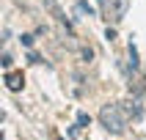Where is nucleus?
I'll use <instances>...</instances> for the list:
<instances>
[{
  "label": "nucleus",
  "mask_w": 146,
  "mask_h": 140,
  "mask_svg": "<svg viewBox=\"0 0 146 140\" xmlns=\"http://www.w3.org/2000/svg\"><path fill=\"white\" fill-rule=\"evenodd\" d=\"M124 107L121 105H102V110H99V124L105 126L110 135H124V129H127V118H124Z\"/></svg>",
  "instance_id": "f257e3e1"
},
{
  "label": "nucleus",
  "mask_w": 146,
  "mask_h": 140,
  "mask_svg": "<svg viewBox=\"0 0 146 140\" xmlns=\"http://www.w3.org/2000/svg\"><path fill=\"white\" fill-rule=\"evenodd\" d=\"M102 3V16L110 22H121L127 14V0H99Z\"/></svg>",
  "instance_id": "f03ea898"
},
{
  "label": "nucleus",
  "mask_w": 146,
  "mask_h": 140,
  "mask_svg": "<svg viewBox=\"0 0 146 140\" xmlns=\"http://www.w3.org/2000/svg\"><path fill=\"white\" fill-rule=\"evenodd\" d=\"M6 88L11 91V93L22 91V88H25V77H22V72H11V69H8V72H6Z\"/></svg>",
  "instance_id": "7ed1b4c3"
},
{
  "label": "nucleus",
  "mask_w": 146,
  "mask_h": 140,
  "mask_svg": "<svg viewBox=\"0 0 146 140\" xmlns=\"http://www.w3.org/2000/svg\"><path fill=\"white\" fill-rule=\"evenodd\" d=\"M41 3H44V8H47V11L55 16L61 25H69V19L64 16V11H61V6H58V0H41Z\"/></svg>",
  "instance_id": "20e7f679"
},
{
  "label": "nucleus",
  "mask_w": 146,
  "mask_h": 140,
  "mask_svg": "<svg viewBox=\"0 0 146 140\" xmlns=\"http://www.w3.org/2000/svg\"><path fill=\"white\" fill-rule=\"evenodd\" d=\"M124 113L130 115V118H141V105H138V99H135V96L124 102Z\"/></svg>",
  "instance_id": "39448f33"
},
{
  "label": "nucleus",
  "mask_w": 146,
  "mask_h": 140,
  "mask_svg": "<svg viewBox=\"0 0 146 140\" xmlns=\"http://www.w3.org/2000/svg\"><path fill=\"white\" fill-rule=\"evenodd\" d=\"M127 58H130V63H127V69H132V72H135V69H138V49L132 47H127Z\"/></svg>",
  "instance_id": "423d86ee"
},
{
  "label": "nucleus",
  "mask_w": 146,
  "mask_h": 140,
  "mask_svg": "<svg viewBox=\"0 0 146 140\" xmlns=\"http://www.w3.org/2000/svg\"><path fill=\"white\" fill-rule=\"evenodd\" d=\"M22 44H25V47H33V36H31V33H22Z\"/></svg>",
  "instance_id": "0eeeda50"
},
{
  "label": "nucleus",
  "mask_w": 146,
  "mask_h": 140,
  "mask_svg": "<svg viewBox=\"0 0 146 140\" xmlns=\"http://www.w3.org/2000/svg\"><path fill=\"white\" fill-rule=\"evenodd\" d=\"M0 63H3V69H11V55H8V52H6V55L0 58Z\"/></svg>",
  "instance_id": "6e6552de"
},
{
  "label": "nucleus",
  "mask_w": 146,
  "mask_h": 140,
  "mask_svg": "<svg viewBox=\"0 0 146 140\" xmlns=\"http://www.w3.org/2000/svg\"><path fill=\"white\" fill-rule=\"evenodd\" d=\"M77 124H80V126H86V124H91V118H88L86 113H80V115H77Z\"/></svg>",
  "instance_id": "1a4fd4ad"
},
{
  "label": "nucleus",
  "mask_w": 146,
  "mask_h": 140,
  "mask_svg": "<svg viewBox=\"0 0 146 140\" xmlns=\"http://www.w3.org/2000/svg\"><path fill=\"white\" fill-rule=\"evenodd\" d=\"M83 58H86V60H91V58H94V49H91V47H83Z\"/></svg>",
  "instance_id": "9d476101"
},
{
  "label": "nucleus",
  "mask_w": 146,
  "mask_h": 140,
  "mask_svg": "<svg viewBox=\"0 0 146 140\" xmlns=\"http://www.w3.org/2000/svg\"><path fill=\"white\" fill-rule=\"evenodd\" d=\"M28 60H31V63H41V58L36 55V52H28Z\"/></svg>",
  "instance_id": "9b49d317"
},
{
  "label": "nucleus",
  "mask_w": 146,
  "mask_h": 140,
  "mask_svg": "<svg viewBox=\"0 0 146 140\" xmlns=\"http://www.w3.org/2000/svg\"><path fill=\"white\" fill-rule=\"evenodd\" d=\"M105 39H110V41L116 39V30H113V28H108V30H105Z\"/></svg>",
  "instance_id": "f8f14e48"
},
{
  "label": "nucleus",
  "mask_w": 146,
  "mask_h": 140,
  "mask_svg": "<svg viewBox=\"0 0 146 140\" xmlns=\"http://www.w3.org/2000/svg\"><path fill=\"white\" fill-rule=\"evenodd\" d=\"M138 140H146V137H138Z\"/></svg>",
  "instance_id": "ddd939ff"
}]
</instances>
